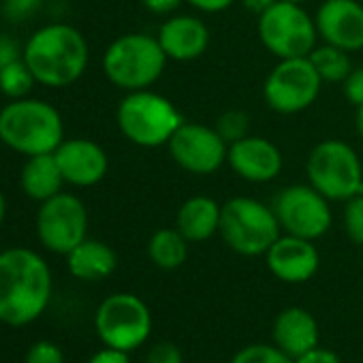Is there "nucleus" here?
<instances>
[{
    "mask_svg": "<svg viewBox=\"0 0 363 363\" xmlns=\"http://www.w3.org/2000/svg\"><path fill=\"white\" fill-rule=\"evenodd\" d=\"M52 299L48 261L28 248L0 252V323L24 327L37 320Z\"/></svg>",
    "mask_w": 363,
    "mask_h": 363,
    "instance_id": "f257e3e1",
    "label": "nucleus"
},
{
    "mask_svg": "<svg viewBox=\"0 0 363 363\" xmlns=\"http://www.w3.org/2000/svg\"><path fill=\"white\" fill-rule=\"evenodd\" d=\"M37 84L48 88H67L75 84L88 67L90 50L86 37L62 22L35 30L22 52Z\"/></svg>",
    "mask_w": 363,
    "mask_h": 363,
    "instance_id": "f03ea898",
    "label": "nucleus"
},
{
    "mask_svg": "<svg viewBox=\"0 0 363 363\" xmlns=\"http://www.w3.org/2000/svg\"><path fill=\"white\" fill-rule=\"evenodd\" d=\"M0 141L24 156L52 154L65 141L60 111L41 99H16L0 109Z\"/></svg>",
    "mask_w": 363,
    "mask_h": 363,
    "instance_id": "7ed1b4c3",
    "label": "nucleus"
},
{
    "mask_svg": "<svg viewBox=\"0 0 363 363\" xmlns=\"http://www.w3.org/2000/svg\"><path fill=\"white\" fill-rule=\"evenodd\" d=\"M167 54L156 37L130 33L118 37L103 56V71L107 79L126 90H147L164 71Z\"/></svg>",
    "mask_w": 363,
    "mask_h": 363,
    "instance_id": "20e7f679",
    "label": "nucleus"
},
{
    "mask_svg": "<svg viewBox=\"0 0 363 363\" xmlns=\"http://www.w3.org/2000/svg\"><path fill=\"white\" fill-rule=\"evenodd\" d=\"M122 135L139 147H158L169 143L182 126V116L175 105L150 90L128 92L116 111Z\"/></svg>",
    "mask_w": 363,
    "mask_h": 363,
    "instance_id": "39448f33",
    "label": "nucleus"
},
{
    "mask_svg": "<svg viewBox=\"0 0 363 363\" xmlns=\"http://www.w3.org/2000/svg\"><path fill=\"white\" fill-rule=\"evenodd\" d=\"M310 186L329 201H348L363 195V167L357 152L340 141L325 139L316 143L306 162Z\"/></svg>",
    "mask_w": 363,
    "mask_h": 363,
    "instance_id": "423d86ee",
    "label": "nucleus"
},
{
    "mask_svg": "<svg viewBox=\"0 0 363 363\" xmlns=\"http://www.w3.org/2000/svg\"><path fill=\"white\" fill-rule=\"evenodd\" d=\"M280 223L272 208L250 197H235L223 206L220 229L225 244L244 257H259L280 238Z\"/></svg>",
    "mask_w": 363,
    "mask_h": 363,
    "instance_id": "0eeeda50",
    "label": "nucleus"
},
{
    "mask_svg": "<svg viewBox=\"0 0 363 363\" xmlns=\"http://www.w3.org/2000/svg\"><path fill=\"white\" fill-rule=\"evenodd\" d=\"M316 24L301 9V5L276 0L272 7L259 13L261 43L280 60L310 56L316 45Z\"/></svg>",
    "mask_w": 363,
    "mask_h": 363,
    "instance_id": "6e6552de",
    "label": "nucleus"
},
{
    "mask_svg": "<svg viewBox=\"0 0 363 363\" xmlns=\"http://www.w3.org/2000/svg\"><path fill=\"white\" fill-rule=\"evenodd\" d=\"M94 327L105 346L130 352L150 337L152 314L145 301L137 295L116 293L101 301Z\"/></svg>",
    "mask_w": 363,
    "mask_h": 363,
    "instance_id": "1a4fd4ad",
    "label": "nucleus"
},
{
    "mask_svg": "<svg viewBox=\"0 0 363 363\" xmlns=\"http://www.w3.org/2000/svg\"><path fill=\"white\" fill-rule=\"evenodd\" d=\"M320 75L308 56L280 60L265 79V103L278 113H299L308 109L320 92Z\"/></svg>",
    "mask_w": 363,
    "mask_h": 363,
    "instance_id": "9d476101",
    "label": "nucleus"
},
{
    "mask_svg": "<svg viewBox=\"0 0 363 363\" xmlns=\"http://www.w3.org/2000/svg\"><path fill=\"white\" fill-rule=\"evenodd\" d=\"M88 233V210L71 193H58L37 212V238L54 255H69Z\"/></svg>",
    "mask_w": 363,
    "mask_h": 363,
    "instance_id": "9b49d317",
    "label": "nucleus"
},
{
    "mask_svg": "<svg viewBox=\"0 0 363 363\" xmlns=\"http://www.w3.org/2000/svg\"><path fill=\"white\" fill-rule=\"evenodd\" d=\"M327 201L329 199L314 186L293 184L278 193L272 210L280 223V229L289 235L318 240L331 227V210Z\"/></svg>",
    "mask_w": 363,
    "mask_h": 363,
    "instance_id": "f8f14e48",
    "label": "nucleus"
},
{
    "mask_svg": "<svg viewBox=\"0 0 363 363\" xmlns=\"http://www.w3.org/2000/svg\"><path fill=\"white\" fill-rule=\"evenodd\" d=\"M167 145L171 158L195 175H210L218 171L229 154L227 141L216 128L195 122H182Z\"/></svg>",
    "mask_w": 363,
    "mask_h": 363,
    "instance_id": "ddd939ff",
    "label": "nucleus"
},
{
    "mask_svg": "<svg viewBox=\"0 0 363 363\" xmlns=\"http://www.w3.org/2000/svg\"><path fill=\"white\" fill-rule=\"evenodd\" d=\"M58 167L67 184L73 186H94L107 175L109 158L105 150L86 137L65 139L54 152Z\"/></svg>",
    "mask_w": 363,
    "mask_h": 363,
    "instance_id": "4468645a",
    "label": "nucleus"
},
{
    "mask_svg": "<svg viewBox=\"0 0 363 363\" xmlns=\"http://www.w3.org/2000/svg\"><path fill=\"white\" fill-rule=\"evenodd\" d=\"M314 24L329 45L344 52L363 50V7L357 0H325Z\"/></svg>",
    "mask_w": 363,
    "mask_h": 363,
    "instance_id": "2eb2a0df",
    "label": "nucleus"
},
{
    "mask_svg": "<svg viewBox=\"0 0 363 363\" xmlns=\"http://www.w3.org/2000/svg\"><path fill=\"white\" fill-rule=\"evenodd\" d=\"M265 261L269 272L291 284H299L310 280L318 269V250L314 248L312 240H303L297 235H280L269 250L265 252Z\"/></svg>",
    "mask_w": 363,
    "mask_h": 363,
    "instance_id": "dca6fc26",
    "label": "nucleus"
},
{
    "mask_svg": "<svg viewBox=\"0 0 363 363\" xmlns=\"http://www.w3.org/2000/svg\"><path fill=\"white\" fill-rule=\"evenodd\" d=\"M227 162L231 169L248 182L263 184L272 182L282 171V154L269 139L263 137H242L229 145Z\"/></svg>",
    "mask_w": 363,
    "mask_h": 363,
    "instance_id": "f3484780",
    "label": "nucleus"
},
{
    "mask_svg": "<svg viewBox=\"0 0 363 363\" xmlns=\"http://www.w3.org/2000/svg\"><path fill=\"white\" fill-rule=\"evenodd\" d=\"M156 39L167 58L191 62L206 54L210 45V30L201 20L193 16H177L160 26Z\"/></svg>",
    "mask_w": 363,
    "mask_h": 363,
    "instance_id": "a211bd4d",
    "label": "nucleus"
},
{
    "mask_svg": "<svg viewBox=\"0 0 363 363\" xmlns=\"http://www.w3.org/2000/svg\"><path fill=\"white\" fill-rule=\"evenodd\" d=\"M272 337L282 352L297 359L299 354L318 346V325L308 310L286 308L276 316Z\"/></svg>",
    "mask_w": 363,
    "mask_h": 363,
    "instance_id": "6ab92c4d",
    "label": "nucleus"
},
{
    "mask_svg": "<svg viewBox=\"0 0 363 363\" xmlns=\"http://www.w3.org/2000/svg\"><path fill=\"white\" fill-rule=\"evenodd\" d=\"M62 184H67V182L62 177V171L58 167L54 152L28 156L20 173V186L26 193V197L43 203L52 199L54 195L62 193Z\"/></svg>",
    "mask_w": 363,
    "mask_h": 363,
    "instance_id": "aec40b11",
    "label": "nucleus"
},
{
    "mask_svg": "<svg viewBox=\"0 0 363 363\" xmlns=\"http://www.w3.org/2000/svg\"><path fill=\"white\" fill-rule=\"evenodd\" d=\"M220 212L223 206H218L212 197H191L177 210V231L189 242H206L214 233H218Z\"/></svg>",
    "mask_w": 363,
    "mask_h": 363,
    "instance_id": "412c9836",
    "label": "nucleus"
},
{
    "mask_svg": "<svg viewBox=\"0 0 363 363\" xmlns=\"http://www.w3.org/2000/svg\"><path fill=\"white\" fill-rule=\"evenodd\" d=\"M69 272L79 280H103L111 276L118 267V257L113 248H109L105 242L99 240H84L67 255Z\"/></svg>",
    "mask_w": 363,
    "mask_h": 363,
    "instance_id": "4be33fe9",
    "label": "nucleus"
},
{
    "mask_svg": "<svg viewBox=\"0 0 363 363\" xmlns=\"http://www.w3.org/2000/svg\"><path fill=\"white\" fill-rule=\"evenodd\" d=\"M147 255L160 269H177L189 259V240L177 229H160L150 238Z\"/></svg>",
    "mask_w": 363,
    "mask_h": 363,
    "instance_id": "5701e85b",
    "label": "nucleus"
},
{
    "mask_svg": "<svg viewBox=\"0 0 363 363\" xmlns=\"http://www.w3.org/2000/svg\"><path fill=\"white\" fill-rule=\"evenodd\" d=\"M308 58L312 60V65L318 71L323 82H344L348 77V73L352 71L348 52H344L335 45H329V43L323 48H314Z\"/></svg>",
    "mask_w": 363,
    "mask_h": 363,
    "instance_id": "b1692460",
    "label": "nucleus"
},
{
    "mask_svg": "<svg viewBox=\"0 0 363 363\" xmlns=\"http://www.w3.org/2000/svg\"><path fill=\"white\" fill-rule=\"evenodd\" d=\"M35 84L37 79L33 71L28 69V65L24 62V58L0 69V92L11 101L30 96V90Z\"/></svg>",
    "mask_w": 363,
    "mask_h": 363,
    "instance_id": "393cba45",
    "label": "nucleus"
},
{
    "mask_svg": "<svg viewBox=\"0 0 363 363\" xmlns=\"http://www.w3.org/2000/svg\"><path fill=\"white\" fill-rule=\"evenodd\" d=\"M231 363H295V359L282 352L276 344H250L235 352Z\"/></svg>",
    "mask_w": 363,
    "mask_h": 363,
    "instance_id": "a878e982",
    "label": "nucleus"
},
{
    "mask_svg": "<svg viewBox=\"0 0 363 363\" xmlns=\"http://www.w3.org/2000/svg\"><path fill=\"white\" fill-rule=\"evenodd\" d=\"M344 229L350 242L363 246V195H357L346 201L344 208Z\"/></svg>",
    "mask_w": 363,
    "mask_h": 363,
    "instance_id": "bb28decb",
    "label": "nucleus"
},
{
    "mask_svg": "<svg viewBox=\"0 0 363 363\" xmlns=\"http://www.w3.org/2000/svg\"><path fill=\"white\" fill-rule=\"evenodd\" d=\"M24 363H65V354L58 344L41 340L28 348Z\"/></svg>",
    "mask_w": 363,
    "mask_h": 363,
    "instance_id": "cd10ccee",
    "label": "nucleus"
},
{
    "mask_svg": "<svg viewBox=\"0 0 363 363\" xmlns=\"http://www.w3.org/2000/svg\"><path fill=\"white\" fill-rule=\"evenodd\" d=\"M246 128H248L246 116L240 113V111H229V113H225L218 120V128L216 130L225 137V141H231L233 143V141L246 137Z\"/></svg>",
    "mask_w": 363,
    "mask_h": 363,
    "instance_id": "c85d7f7f",
    "label": "nucleus"
},
{
    "mask_svg": "<svg viewBox=\"0 0 363 363\" xmlns=\"http://www.w3.org/2000/svg\"><path fill=\"white\" fill-rule=\"evenodd\" d=\"M41 7V0H3V16L9 22H24Z\"/></svg>",
    "mask_w": 363,
    "mask_h": 363,
    "instance_id": "c756f323",
    "label": "nucleus"
},
{
    "mask_svg": "<svg viewBox=\"0 0 363 363\" xmlns=\"http://www.w3.org/2000/svg\"><path fill=\"white\" fill-rule=\"evenodd\" d=\"M143 363H184V359H182V352L175 344L160 342V344L150 348Z\"/></svg>",
    "mask_w": 363,
    "mask_h": 363,
    "instance_id": "7c9ffc66",
    "label": "nucleus"
},
{
    "mask_svg": "<svg viewBox=\"0 0 363 363\" xmlns=\"http://www.w3.org/2000/svg\"><path fill=\"white\" fill-rule=\"evenodd\" d=\"M344 94L352 105H363V67L352 69L344 79Z\"/></svg>",
    "mask_w": 363,
    "mask_h": 363,
    "instance_id": "2f4dec72",
    "label": "nucleus"
},
{
    "mask_svg": "<svg viewBox=\"0 0 363 363\" xmlns=\"http://www.w3.org/2000/svg\"><path fill=\"white\" fill-rule=\"evenodd\" d=\"M22 52L24 50H20V45L9 35H0V69L11 65V62H16V60H20Z\"/></svg>",
    "mask_w": 363,
    "mask_h": 363,
    "instance_id": "473e14b6",
    "label": "nucleus"
},
{
    "mask_svg": "<svg viewBox=\"0 0 363 363\" xmlns=\"http://www.w3.org/2000/svg\"><path fill=\"white\" fill-rule=\"evenodd\" d=\"M295 363H342V361H340V357H337L333 350L314 346L312 350L299 354V357L295 359Z\"/></svg>",
    "mask_w": 363,
    "mask_h": 363,
    "instance_id": "72a5a7b5",
    "label": "nucleus"
},
{
    "mask_svg": "<svg viewBox=\"0 0 363 363\" xmlns=\"http://www.w3.org/2000/svg\"><path fill=\"white\" fill-rule=\"evenodd\" d=\"M88 363H130V359H128L126 350H118V348L105 346L103 350L94 352Z\"/></svg>",
    "mask_w": 363,
    "mask_h": 363,
    "instance_id": "f704fd0d",
    "label": "nucleus"
},
{
    "mask_svg": "<svg viewBox=\"0 0 363 363\" xmlns=\"http://www.w3.org/2000/svg\"><path fill=\"white\" fill-rule=\"evenodd\" d=\"M186 3H191L195 9L206 11V13H220L225 9H229L235 0H186Z\"/></svg>",
    "mask_w": 363,
    "mask_h": 363,
    "instance_id": "c9c22d12",
    "label": "nucleus"
},
{
    "mask_svg": "<svg viewBox=\"0 0 363 363\" xmlns=\"http://www.w3.org/2000/svg\"><path fill=\"white\" fill-rule=\"evenodd\" d=\"M141 3L147 11H152L156 16H167L182 5V0H141Z\"/></svg>",
    "mask_w": 363,
    "mask_h": 363,
    "instance_id": "e433bc0d",
    "label": "nucleus"
},
{
    "mask_svg": "<svg viewBox=\"0 0 363 363\" xmlns=\"http://www.w3.org/2000/svg\"><path fill=\"white\" fill-rule=\"evenodd\" d=\"M242 3L250 9V11H257V13H263L267 7H272L276 0H242Z\"/></svg>",
    "mask_w": 363,
    "mask_h": 363,
    "instance_id": "4c0bfd02",
    "label": "nucleus"
},
{
    "mask_svg": "<svg viewBox=\"0 0 363 363\" xmlns=\"http://www.w3.org/2000/svg\"><path fill=\"white\" fill-rule=\"evenodd\" d=\"M5 216H7V199H5L3 191H0V225L5 223Z\"/></svg>",
    "mask_w": 363,
    "mask_h": 363,
    "instance_id": "58836bf2",
    "label": "nucleus"
},
{
    "mask_svg": "<svg viewBox=\"0 0 363 363\" xmlns=\"http://www.w3.org/2000/svg\"><path fill=\"white\" fill-rule=\"evenodd\" d=\"M357 130H359V135L363 137V105L357 107Z\"/></svg>",
    "mask_w": 363,
    "mask_h": 363,
    "instance_id": "ea45409f",
    "label": "nucleus"
},
{
    "mask_svg": "<svg viewBox=\"0 0 363 363\" xmlns=\"http://www.w3.org/2000/svg\"><path fill=\"white\" fill-rule=\"evenodd\" d=\"M286 3H295V5H301V3H306V0H286Z\"/></svg>",
    "mask_w": 363,
    "mask_h": 363,
    "instance_id": "a19ab883",
    "label": "nucleus"
}]
</instances>
